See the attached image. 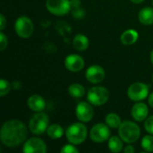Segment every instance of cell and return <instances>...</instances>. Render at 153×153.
I'll return each instance as SVG.
<instances>
[{"mask_svg": "<svg viewBox=\"0 0 153 153\" xmlns=\"http://www.w3.org/2000/svg\"><path fill=\"white\" fill-rule=\"evenodd\" d=\"M28 136V128L23 122L11 119L4 122L1 127L0 139L4 145L15 148L23 143Z\"/></svg>", "mask_w": 153, "mask_h": 153, "instance_id": "1", "label": "cell"}, {"mask_svg": "<svg viewBox=\"0 0 153 153\" xmlns=\"http://www.w3.org/2000/svg\"><path fill=\"white\" fill-rule=\"evenodd\" d=\"M118 134L125 143H134L139 139L141 135V130L139 126L134 122L126 120L122 122L118 127Z\"/></svg>", "mask_w": 153, "mask_h": 153, "instance_id": "2", "label": "cell"}, {"mask_svg": "<svg viewBox=\"0 0 153 153\" xmlns=\"http://www.w3.org/2000/svg\"><path fill=\"white\" fill-rule=\"evenodd\" d=\"M87 127L82 123H74L68 126L65 131V136L70 143L78 145L82 143L87 137Z\"/></svg>", "mask_w": 153, "mask_h": 153, "instance_id": "3", "label": "cell"}, {"mask_svg": "<svg viewBox=\"0 0 153 153\" xmlns=\"http://www.w3.org/2000/svg\"><path fill=\"white\" fill-rule=\"evenodd\" d=\"M48 124H49L48 116L42 111L37 112L34 116H32V117L29 122V129L31 132V134L39 135L47 132Z\"/></svg>", "mask_w": 153, "mask_h": 153, "instance_id": "4", "label": "cell"}, {"mask_svg": "<svg viewBox=\"0 0 153 153\" xmlns=\"http://www.w3.org/2000/svg\"><path fill=\"white\" fill-rule=\"evenodd\" d=\"M109 99L108 91L102 86L91 88L87 92V100L93 106H102L107 103Z\"/></svg>", "mask_w": 153, "mask_h": 153, "instance_id": "5", "label": "cell"}, {"mask_svg": "<svg viewBox=\"0 0 153 153\" xmlns=\"http://www.w3.org/2000/svg\"><path fill=\"white\" fill-rule=\"evenodd\" d=\"M14 30L19 37H21L22 39H27L32 35L34 25L32 21L29 17L22 15L17 18L14 24Z\"/></svg>", "mask_w": 153, "mask_h": 153, "instance_id": "6", "label": "cell"}, {"mask_svg": "<svg viewBox=\"0 0 153 153\" xmlns=\"http://www.w3.org/2000/svg\"><path fill=\"white\" fill-rule=\"evenodd\" d=\"M46 7L52 14L62 16L70 12L72 5L70 0H47Z\"/></svg>", "mask_w": 153, "mask_h": 153, "instance_id": "7", "label": "cell"}, {"mask_svg": "<svg viewBox=\"0 0 153 153\" xmlns=\"http://www.w3.org/2000/svg\"><path fill=\"white\" fill-rule=\"evenodd\" d=\"M127 96L133 101H142L149 96V86L143 82H134L129 86Z\"/></svg>", "mask_w": 153, "mask_h": 153, "instance_id": "8", "label": "cell"}, {"mask_svg": "<svg viewBox=\"0 0 153 153\" xmlns=\"http://www.w3.org/2000/svg\"><path fill=\"white\" fill-rule=\"evenodd\" d=\"M109 126L106 124H96L90 132V137L91 141L95 143H104L110 137Z\"/></svg>", "mask_w": 153, "mask_h": 153, "instance_id": "9", "label": "cell"}, {"mask_svg": "<svg viewBox=\"0 0 153 153\" xmlns=\"http://www.w3.org/2000/svg\"><path fill=\"white\" fill-rule=\"evenodd\" d=\"M47 145L43 140L37 137H32L25 141L22 148L24 153H46Z\"/></svg>", "mask_w": 153, "mask_h": 153, "instance_id": "10", "label": "cell"}, {"mask_svg": "<svg viewBox=\"0 0 153 153\" xmlns=\"http://www.w3.org/2000/svg\"><path fill=\"white\" fill-rule=\"evenodd\" d=\"M75 114L78 120L86 123V122H90L94 116V110L90 103L82 101L76 106Z\"/></svg>", "mask_w": 153, "mask_h": 153, "instance_id": "11", "label": "cell"}, {"mask_svg": "<svg viewBox=\"0 0 153 153\" xmlns=\"http://www.w3.org/2000/svg\"><path fill=\"white\" fill-rule=\"evenodd\" d=\"M85 77L88 82L97 84L105 79V70L99 65H93L88 67L85 73Z\"/></svg>", "mask_w": 153, "mask_h": 153, "instance_id": "12", "label": "cell"}, {"mask_svg": "<svg viewBox=\"0 0 153 153\" xmlns=\"http://www.w3.org/2000/svg\"><path fill=\"white\" fill-rule=\"evenodd\" d=\"M65 66L67 70L76 73L82 70L84 67V60L79 55H69L65 59Z\"/></svg>", "mask_w": 153, "mask_h": 153, "instance_id": "13", "label": "cell"}, {"mask_svg": "<svg viewBox=\"0 0 153 153\" xmlns=\"http://www.w3.org/2000/svg\"><path fill=\"white\" fill-rule=\"evenodd\" d=\"M131 115L135 121L143 122L148 117L149 108L145 103H143V102L135 103L131 109Z\"/></svg>", "mask_w": 153, "mask_h": 153, "instance_id": "14", "label": "cell"}, {"mask_svg": "<svg viewBox=\"0 0 153 153\" xmlns=\"http://www.w3.org/2000/svg\"><path fill=\"white\" fill-rule=\"evenodd\" d=\"M27 105L30 109L34 112H40L45 109L46 108V101L45 100L38 94H34L29 97L27 100Z\"/></svg>", "mask_w": 153, "mask_h": 153, "instance_id": "15", "label": "cell"}, {"mask_svg": "<svg viewBox=\"0 0 153 153\" xmlns=\"http://www.w3.org/2000/svg\"><path fill=\"white\" fill-rule=\"evenodd\" d=\"M139 38V34L138 32L135 30H133V29H129V30H125L121 37H120V40L121 42L126 45V46H130V45H133L134 44L137 39Z\"/></svg>", "mask_w": 153, "mask_h": 153, "instance_id": "16", "label": "cell"}, {"mask_svg": "<svg viewBox=\"0 0 153 153\" xmlns=\"http://www.w3.org/2000/svg\"><path fill=\"white\" fill-rule=\"evenodd\" d=\"M138 18L141 23L144 25L153 24V8L152 7H144L143 8L138 14Z\"/></svg>", "mask_w": 153, "mask_h": 153, "instance_id": "17", "label": "cell"}, {"mask_svg": "<svg viewBox=\"0 0 153 153\" xmlns=\"http://www.w3.org/2000/svg\"><path fill=\"white\" fill-rule=\"evenodd\" d=\"M89 39L83 34H77L73 39L74 48L78 51H84L89 48Z\"/></svg>", "mask_w": 153, "mask_h": 153, "instance_id": "18", "label": "cell"}, {"mask_svg": "<svg viewBox=\"0 0 153 153\" xmlns=\"http://www.w3.org/2000/svg\"><path fill=\"white\" fill-rule=\"evenodd\" d=\"M47 134L49 138L53 140H56V139L61 138L64 135V129L60 125L53 124L48 127Z\"/></svg>", "mask_w": 153, "mask_h": 153, "instance_id": "19", "label": "cell"}, {"mask_svg": "<svg viewBox=\"0 0 153 153\" xmlns=\"http://www.w3.org/2000/svg\"><path fill=\"white\" fill-rule=\"evenodd\" d=\"M123 140L120 136H112L108 139V149L112 152H120L123 149Z\"/></svg>", "mask_w": 153, "mask_h": 153, "instance_id": "20", "label": "cell"}, {"mask_svg": "<svg viewBox=\"0 0 153 153\" xmlns=\"http://www.w3.org/2000/svg\"><path fill=\"white\" fill-rule=\"evenodd\" d=\"M68 92H69L70 96L76 98V99H80L84 96L85 88L80 83H73L69 86Z\"/></svg>", "mask_w": 153, "mask_h": 153, "instance_id": "21", "label": "cell"}, {"mask_svg": "<svg viewBox=\"0 0 153 153\" xmlns=\"http://www.w3.org/2000/svg\"><path fill=\"white\" fill-rule=\"evenodd\" d=\"M106 124L111 128H118L122 123L120 117L116 113H109L105 118Z\"/></svg>", "mask_w": 153, "mask_h": 153, "instance_id": "22", "label": "cell"}, {"mask_svg": "<svg viewBox=\"0 0 153 153\" xmlns=\"http://www.w3.org/2000/svg\"><path fill=\"white\" fill-rule=\"evenodd\" d=\"M142 148L149 152H153V136L152 135H146L142 139L141 142Z\"/></svg>", "mask_w": 153, "mask_h": 153, "instance_id": "23", "label": "cell"}, {"mask_svg": "<svg viewBox=\"0 0 153 153\" xmlns=\"http://www.w3.org/2000/svg\"><path fill=\"white\" fill-rule=\"evenodd\" d=\"M12 85L10 84V82L4 79H1L0 80V96L4 97L11 90Z\"/></svg>", "mask_w": 153, "mask_h": 153, "instance_id": "24", "label": "cell"}, {"mask_svg": "<svg viewBox=\"0 0 153 153\" xmlns=\"http://www.w3.org/2000/svg\"><path fill=\"white\" fill-rule=\"evenodd\" d=\"M144 128L149 134H153V116H151L145 119Z\"/></svg>", "mask_w": 153, "mask_h": 153, "instance_id": "25", "label": "cell"}, {"mask_svg": "<svg viewBox=\"0 0 153 153\" xmlns=\"http://www.w3.org/2000/svg\"><path fill=\"white\" fill-rule=\"evenodd\" d=\"M78 149L74 146V144L70 143V144H65L63 146V148L61 149V152L62 153H76L78 152Z\"/></svg>", "mask_w": 153, "mask_h": 153, "instance_id": "26", "label": "cell"}, {"mask_svg": "<svg viewBox=\"0 0 153 153\" xmlns=\"http://www.w3.org/2000/svg\"><path fill=\"white\" fill-rule=\"evenodd\" d=\"M7 45H8L7 37L4 34L3 31H1L0 32V50L4 51L7 48Z\"/></svg>", "mask_w": 153, "mask_h": 153, "instance_id": "27", "label": "cell"}, {"mask_svg": "<svg viewBox=\"0 0 153 153\" xmlns=\"http://www.w3.org/2000/svg\"><path fill=\"white\" fill-rule=\"evenodd\" d=\"M83 15H84V12L82 11V9H81L80 7H78V8H74V16L75 17V18H82L83 17Z\"/></svg>", "mask_w": 153, "mask_h": 153, "instance_id": "28", "label": "cell"}, {"mask_svg": "<svg viewBox=\"0 0 153 153\" xmlns=\"http://www.w3.org/2000/svg\"><path fill=\"white\" fill-rule=\"evenodd\" d=\"M6 25V19H5V16L4 14H1L0 15V30H3L4 29Z\"/></svg>", "mask_w": 153, "mask_h": 153, "instance_id": "29", "label": "cell"}, {"mask_svg": "<svg viewBox=\"0 0 153 153\" xmlns=\"http://www.w3.org/2000/svg\"><path fill=\"white\" fill-rule=\"evenodd\" d=\"M71 1V5L72 7L74 8H78L81 5V0H70Z\"/></svg>", "mask_w": 153, "mask_h": 153, "instance_id": "30", "label": "cell"}, {"mask_svg": "<svg viewBox=\"0 0 153 153\" xmlns=\"http://www.w3.org/2000/svg\"><path fill=\"white\" fill-rule=\"evenodd\" d=\"M134 148L133 147V146H131V145H127L126 148H125V150H124V152L125 153H134Z\"/></svg>", "mask_w": 153, "mask_h": 153, "instance_id": "31", "label": "cell"}, {"mask_svg": "<svg viewBox=\"0 0 153 153\" xmlns=\"http://www.w3.org/2000/svg\"><path fill=\"white\" fill-rule=\"evenodd\" d=\"M148 103H149V105L153 108V92L152 93H151V95H149Z\"/></svg>", "mask_w": 153, "mask_h": 153, "instance_id": "32", "label": "cell"}, {"mask_svg": "<svg viewBox=\"0 0 153 153\" xmlns=\"http://www.w3.org/2000/svg\"><path fill=\"white\" fill-rule=\"evenodd\" d=\"M144 0H131V2H133L134 4H141L143 3Z\"/></svg>", "mask_w": 153, "mask_h": 153, "instance_id": "33", "label": "cell"}, {"mask_svg": "<svg viewBox=\"0 0 153 153\" xmlns=\"http://www.w3.org/2000/svg\"><path fill=\"white\" fill-rule=\"evenodd\" d=\"M151 62L152 63V65H153V49H152V51L151 52Z\"/></svg>", "mask_w": 153, "mask_h": 153, "instance_id": "34", "label": "cell"}, {"mask_svg": "<svg viewBox=\"0 0 153 153\" xmlns=\"http://www.w3.org/2000/svg\"><path fill=\"white\" fill-rule=\"evenodd\" d=\"M152 4H153V0H152Z\"/></svg>", "mask_w": 153, "mask_h": 153, "instance_id": "35", "label": "cell"}, {"mask_svg": "<svg viewBox=\"0 0 153 153\" xmlns=\"http://www.w3.org/2000/svg\"><path fill=\"white\" fill-rule=\"evenodd\" d=\"M152 81H153V75H152Z\"/></svg>", "mask_w": 153, "mask_h": 153, "instance_id": "36", "label": "cell"}]
</instances>
